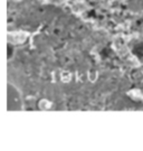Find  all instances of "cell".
Returning a JSON list of instances; mask_svg holds the SVG:
<instances>
[{
    "label": "cell",
    "instance_id": "obj_1",
    "mask_svg": "<svg viewBox=\"0 0 143 151\" xmlns=\"http://www.w3.org/2000/svg\"><path fill=\"white\" fill-rule=\"evenodd\" d=\"M7 110L8 111H22L24 101L19 91L12 83L7 84Z\"/></svg>",
    "mask_w": 143,
    "mask_h": 151
},
{
    "label": "cell",
    "instance_id": "obj_2",
    "mask_svg": "<svg viewBox=\"0 0 143 151\" xmlns=\"http://www.w3.org/2000/svg\"><path fill=\"white\" fill-rule=\"evenodd\" d=\"M38 109L40 111H49L53 109V102L47 99H42L38 101Z\"/></svg>",
    "mask_w": 143,
    "mask_h": 151
},
{
    "label": "cell",
    "instance_id": "obj_3",
    "mask_svg": "<svg viewBox=\"0 0 143 151\" xmlns=\"http://www.w3.org/2000/svg\"><path fill=\"white\" fill-rule=\"evenodd\" d=\"M16 55V47L14 44H11L8 42V45H7V60H11Z\"/></svg>",
    "mask_w": 143,
    "mask_h": 151
},
{
    "label": "cell",
    "instance_id": "obj_4",
    "mask_svg": "<svg viewBox=\"0 0 143 151\" xmlns=\"http://www.w3.org/2000/svg\"><path fill=\"white\" fill-rule=\"evenodd\" d=\"M87 78H88V81L91 83H95L97 81V78H98V72L94 68H92L87 72Z\"/></svg>",
    "mask_w": 143,
    "mask_h": 151
},
{
    "label": "cell",
    "instance_id": "obj_5",
    "mask_svg": "<svg viewBox=\"0 0 143 151\" xmlns=\"http://www.w3.org/2000/svg\"><path fill=\"white\" fill-rule=\"evenodd\" d=\"M60 81L63 83H69L72 81V73L69 70H63L60 73Z\"/></svg>",
    "mask_w": 143,
    "mask_h": 151
},
{
    "label": "cell",
    "instance_id": "obj_6",
    "mask_svg": "<svg viewBox=\"0 0 143 151\" xmlns=\"http://www.w3.org/2000/svg\"><path fill=\"white\" fill-rule=\"evenodd\" d=\"M46 4H48V5H54V6H60L63 5V4H65V1L66 0H44Z\"/></svg>",
    "mask_w": 143,
    "mask_h": 151
}]
</instances>
